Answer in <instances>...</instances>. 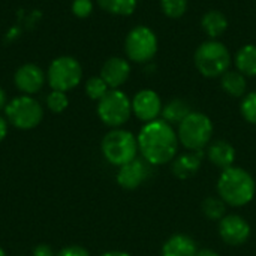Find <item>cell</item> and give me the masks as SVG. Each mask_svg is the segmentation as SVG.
<instances>
[{
  "label": "cell",
  "mask_w": 256,
  "mask_h": 256,
  "mask_svg": "<svg viewBox=\"0 0 256 256\" xmlns=\"http://www.w3.org/2000/svg\"><path fill=\"white\" fill-rule=\"evenodd\" d=\"M56 256H90L88 250L81 246H68L63 248Z\"/></svg>",
  "instance_id": "cell-29"
},
{
  "label": "cell",
  "mask_w": 256,
  "mask_h": 256,
  "mask_svg": "<svg viewBox=\"0 0 256 256\" xmlns=\"http://www.w3.org/2000/svg\"><path fill=\"white\" fill-rule=\"evenodd\" d=\"M15 86L20 92L26 93L27 96L38 93L45 84V72L38 64H22L16 69L14 75Z\"/></svg>",
  "instance_id": "cell-12"
},
{
  "label": "cell",
  "mask_w": 256,
  "mask_h": 256,
  "mask_svg": "<svg viewBox=\"0 0 256 256\" xmlns=\"http://www.w3.org/2000/svg\"><path fill=\"white\" fill-rule=\"evenodd\" d=\"M130 75V64L126 58L122 57H110L102 69H100V78L106 82L110 88H118L123 86Z\"/></svg>",
  "instance_id": "cell-13"
},
{
  "label": "cell",
  "mask_w": 256,
  "mask_h": 256,
  "mask_svg": "<svg viewBox=\"0 0 256 256\" xmlns=\"http://www.w3.org/2000/svg\"><path fill=\"white\" fill-rule=\"evenodd\" d=\"M69 105V99L66 96L64 92H58V90H52L48 96H46V106L50 111L60 114L63 112Z\"/></svg>",
  "instance_id": "cell-25"
},
{
  "label": "cell",
  "mask_w": 256,
  "mask_h": 256,
  "mask_svg": "<svg viewBox=\"0 0 256 256\" xmlns=\"http://www.w3.org/2000/svg\"><path fill=\"white\" fill-rule=\"evenodd\" d=\"M190 112L192 111H190L189 104L183 99H172L162 108L164 120L170 124H174V123L180 124Z\"/></svg>",
  "instance_id": "cell-21"
},
{
  "label": "cell",
  "mask_w": 256,
  "mask_h": 256,
  "mask_svg": "<svg viewBox=\"0 0 256 256\" xmlns=\"http://www.w3.org/2000/svg\"><path fill=\"white\" fill-rule=\"evenodd\" d=\"M100 256H130L129 254H126V252H118V250H112V252H105V254H102Z\"/></svg>",
  "instance_id": "cell-34"
},
{
  "label": "cell",
  "mask_w": 256,
  "mask_h": 256,
  "mask_svg": "<svg viewBox=\"0 0 256 256\" xmlns=\"http://www.w3.org/2000/svg\"><path fill=\"white\" fill-rule=\"evenodd\" d=\"M220 86L228 94H231L234 98L243 96L246 93V87H248L244 75L238 70H226L220 78Z\"/></svg>",
  "instance_id": "cell-20"
},
{
  "label": "cell",
  "mask_w": 256,
  "mask_h": 256,
  "mask_svg": "<svg viewBox=\"0 0 256 256\" xmlns=\"http://www.w3.org/2000/svg\"><path fill=\"white\" fill-rule=\"evenodd\" d=\"M93 10V2L92 0H74L72 2V12L78 18H86Z\"/></svg>",
  "instance_id": "cell-28"
},
{
  "label": "cell",
  "mask_w": 256,
  "mask_h": 256,
  "mask_svg": "<svg viewBox=\"0 0 256 256\" xmlns=\"http://www.w3.org/2000/svg\"><path fill=\"white\" fill-rule=\"evenodd\" d=\"M124 51L128 58L135 63L150 62L158 52V36L147 26L134 27L124 39Z\"/></svg>",
  "instance_id": "cell-9"
},
{
  "label": "cell",
  "mask_w": 256,
  "mask_h": 256,
  "mask_svg": "<svg viewBox=\"0 0 256 256\" xmlns=\"http://www.w3.org/2000/svg\"><path fill=\"white\" fill-rule=\"evenodd\" d=\"M6 135H8V122H6V118H3L0 116V142L4 140Z\"/></svg>",
  "instance_id": "cell-31"
},
{
  "label": "cell",
  "mask_w": 256,
  "mask_h": 256,
  "mask_svg": "<svg viewBox=\"0 0 256 256\" xmlns=\"http://www.w3.org/2000/svg\"><path fill=\"white\" fill-rule=\"evenodd\" d=\"M6 105H8V99H6V93H4V90L0 87V110H3V108H6Z\"/></svg>",
  "instance_id": "cell-32"
},
{
  "label": "cell",
  "mask_w": 256,
  "mask_h": 256,
  "mask_svg": "<svg viewBox=\"0 0 256 256\" xmlns=\"http://www.w3.org/2000/svg\"><path fill=\"white\" fill-rule=\"evenodd\" d=\"M108 90L110 87L100 76H93L86 82V93L93 100H100L108 93Z\"/></svg>",
  "instance_id": "cell-23"
},
{
  "label": "cell",
  "mask_w": 256,
  "mask_h": 256,
  "mask_svg": "<svg viewBox=\"0 0 256 256\" xmlns=\"http://www.w3.org/2000/svg\"><path fill=\"white\" fill-rule=\"evenodd\" d=\"M33 256H56L50 244H45V243H40L38 244L34 249H33Z\"/></svg>",
  "instance_id": "cell-30"
},
{
  "label": "cell",
  "mask_w": 256,
  "mask_h": 256,
  "mask_svg": "<svg viewBox=\"0 0 256 256\" xmlns=\"http://www.w3.org/2000/svg\"><path fill=\"white\" fill-rule=\"evenodd\" d=\"M213 135V123L202 112H190L178 124V141L189 150H202Z\"/></svg>",
  "instance_id": "cell-5"
},
{
  "label": "cell",
  "mask_w": 256,
  "mask_h": 256,
  "mask_svg": "<svg viewBox=\"0 0 256 256\" xmlns=\"http://www.w3.org/2000/svg\"><path fill=\"white\" fill-rule=\"evenodd\" d=\"M202 212L208 219L219 220L225 214V204L218 198H207L202 204Z\"/></svg>",
  "instance_id": "cell-26"
},
{
  "label": "cell",
  "mask_w": 256,
  "mask_h": 256,
  "mask_svg": "<svg viewBox=\"0 0 256 256\" xmlns=\"http://www.w3.org/2000/svg\"><path fill=\"white\" fill-rule=\"evenodd\" d=\"M132 114V100L117 90L111 88L98 104L99 118L110 128H118L124 124Z\"/></svg>",
  "instance_id": "cell-8"
},
{
  "label": "cell",
  "mask_w": 256,
  "mask_h": 256,
  "mask_svg": "<svg viewBox=\"0 0 256 256\" xmlns=\"http://www.w3.org/2000/svg\"><path fill=\"white\" fill-rule=\"evenodd\" d=\"M201 26H202V30L206 32V34H208V38L218 39V38H220L226 32L228 20H226V16L220 10L212 9V10H207L202 15Z\"/></svg>",
  "instance_id": "cell-17"
},
{
  "label": "cell",
  "mask_w": 256,
  "mask_h": 256,
  "mask_svg": "<svg viewBox=\"0 0 256 256\" xmlns=\"http://www.w3.org/2000/svg\"><path fill=\"white\" fill-rule=\"evenodd\" d=\"M0 256H6V254H4V250H3L2 248H0Z\"/></svg>",
  "instance_id": "cell-35"
},
{
  "label": "cell",
  "mask_w": 256,
  "mask_h": 256,
  "mask_svg": "<svg viewBox=\"0 0 256 256\" xmlns=\"http://www.w3.org/2000/svg\"><path fill=\"white\" fill-rule=\"evenodd\" d=\"M98 4L108 14L128 16L134 14L138 2L136 0H98Z\"/></svg>",
  "instance_id": "cell-22"
},
{
  "label": "cell",
  "mask_w": 256,
  "mask_h": 256,
  "mask_svg": "<svg viewBox=\"0 0 256 256\" xmlns=\"http://www.w3.org/2000/svg\"><path fill=\"white\" fill-rule=\"evenodd\" d=\"M132 112L146 123L156 120L162 112V100L159 94L150 88L138 92L132 99Z\"/></svg>",
  "instance_id": "cell-10"
},
{
  "label": "cell",
  "mask_w": 256,
  "mask_h": 256,
  "mask_svg": "<svg viewBox=\"0 0 256 256\" xmlns=\"http://www.w3.org/2000/svg\"><path fill=\"white\" fill-rule=\"evenodd\" d=\"M201 162H202V150H195L192 153H186L174 160L172 172L178 178H189L200 170Z\"/></svg>",
  "instance_id": "cell-15"
},
{
  "label": "cell",
  "mask_w": 256,
  "mask_h": 256,
  "mask_svg": "<svg viewBox=\"0 0 256 256\" xmlns=\"http://www.w3.org/2000/svg\"><path fill=\"white\" fill-rule=\"evenodd\" d=\"M48 84L52 90L58 92H69L75 88L82 78V68L80 62L74 57L63 56L56 60L48 68Z\"/></svg>",
  "instance_id": "cell-7"
},
{
  "label": "cell",
  "mask_w": 256,
  "mask_h": 256,
  "mask_svg": "<svg viewBox=\"0 0 256 256\" xmlns=\"http://www.w3.org/2000/svg\"><path fill=\"white\" fill-rule=\"evenodd\" d=\"M255 189L252 176L248 171L236 166L224 170L218 183L220 198L234 207H242L250 202L255 195Z\"/></svg>",
  "instance_id": "cell-2"
},
{
  "label": "cell",
  "mask_w": 256,
  "mask_h": 256,
  "mask_svg": "<svg viewBox=\"0 0 256 256\" xmlns=\"http://www.w3.org/2000/svg\"><path fill=\"white\" fill-rule=\"evenodd\" d=\"M208 159L216 166L226 170V168L232 166V162L236 159V150L226 141H216L208 148Z\"/></svg>",
  "instance_id": "cell-18"
},
{
  "label": "cell",
  "mask_w": 256,
  "mask_h": 256,
  "mask_svg": "<svg viewBox=\"0 0 256 256\" xmlns=\"http://www.w3.org/2000/svg\"><path fill=\"white\" fill-rule=\"evenodd\" d=\"M104 158L116 165L123 166L135 159L138 150V141L129 130L124 129H112L108 132L100 144Z\"/></svg>",
  "instance_id": "cell-4"
},
{
  "label": "cell",
  "mask_w": 256,
  "mask_h": 256,
  "mask_svg": "<svg viewBox=\"0 0 256 256\" xmlns=\"http://www.w3.org/2000/svg\"><path fill=\"white\" fill-rule=\"evenodd\" d=\"M242 114L249 123L256 124V92L244 96L242 102Z\"/></svg>",
  "instance_id": "cell-27"
},
{
  "label": "cell",
  "mask_w": 256,
  "mask_h": 256,
  "mask_svg": "<svg viewBox=\"0 0 256 256\" xmlns=\"http://www.w3.org/2000/svg\"><path fill=\"white\" fill-rule=\"evenodd\" d=\"M196 244L195 242L183 234L172 236L162 249L164 256H196Z\"/></svg>",
  "instance_id": "cell-16"
},
{
  "label": "cell",
  "mask_w": 256,
  "mask_h": 256,
  "mask_svg": "<svg viewBox=\"0 0 256 256\" xmlns=\"http://www.w3.org/2000/svg\"><path fill=\"white\" fill-rule=\"evenodd\" d=\"M136 141L144 159L152 165L168 164L177 153L178 136L165 120L148 122L141 129Z\"/></svg>",
  "instance_id": "cell-1"
},
{
  "label": "cell",
  "mask_w": 256,
  "mask_h": 256,
  "mask_svg": "<svg viewBox=\"0 0 256 256\" xmlns=\"http://www.w3.org/2000/svg\"><path fill=\"white\" fill-rule=\"evenodd\" d=\"M195 66L207 78L222 76L231 66V52L225 44L210 39L202 42L195 51Z\"/></svg>",
  "instance_id": "cell-3"
},
{
  "label": "cell",
  "mask_w": 256,
  "mask_h": 256,
  "mask_svg": "<svg viewBox=\"0 0 256 256\" xmlns=\"http://www.w3.org/2000/svg\"><path fill=\"white\" fill-rule=\"evenodd\" d=\"M196 256H219L214 250H210V249H202V250H200Z\"/></svg>",
  "instance_id": "cell-33"
},
{
  "label": "cell",
  "mask_w": 256,
  "mask_h": 256,
  "mask_svg": "<svg viewBox=\"0 0 256 256\" xmlns=\"http://www.w3.org/2000/svg\"><path fill=\"white\" fill-rule=\"evenodd\" d=\"M150 174L147 164L141 159H134L129 164L120 166L117 174V182L124 189H136Z\"/></svg>",
  "instance_id": "cell-14"
},
{
  "label": "cell",
  "mask_w": 256,
  "mask_h": 256,
  "mask_svg": "<svg viewBox=\"0 0 256 256\" xmlns=\"http://www.w3.org/2000/svg\"><path fill=\"white\" fill-rule=\"evenodd\" d=\"M164 14L170 18H180L188 10V0H160Z\"/></svg>",
  "instance_id": "cell-24"
},
{
  "label": "cell",
  "mask_w": 256,
  "mask_h": 256,
  "mask_svg": "<svg viewBox=\"0 0 256 256\" xmlns=\"http://www.w3.org/2000/svg\"><path fill=\"white\" fill-rule=\"evenodd\" d=\"M236 66L243 75L256 76V45L248 44L237 51Z\"/></svg>",
  "instance_id": "cell-19"
},
{
  "label": "cell",
  "mask_w": 256,
  "mask_h": 256,
  "mask_svg": "<svg viewBox=\"0 0 256 256\" xmlns=\"http://www.w3.org/2000/svg\"><path fill=\"white\" fill-rule=\"evenodd\" d=\"M219 232L225 243L231 246H240L248 242L250 236V226L242 216L231 214L220 219Z\"/></svg>",
  "instance_id": "cell-11"
},
{
  "label": "cell",
  "mask_w": 256,
  "mask_h": 256,
  "mask_svg": "<svg viewBox=\"0 0 256 256\" xmlns=\"http://www.w3.org/2000/svg\"><path fill=\"white\" fill-rule=\"evenodd\" d=\"M8 122L21 130H28L36 128L44 118V108L32 96L22 94L14 98L4 108Z\"/></svg>",
  "instance_id": "cell-6"
}]
</instances>
